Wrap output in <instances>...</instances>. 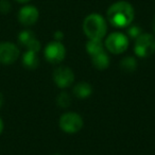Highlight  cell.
I'll return each mask as SVG.
<instances>
[{"label":"cell","instance_id":"1","mask_svg":"<svg viewBox=\"0 0 155 155\" xmlns=\"http://www.w3.org/2000/svg\"><path fill=\"white\" fill-rule=\"evenodd\" d=\"M135 17V11L131 3L127 1H117L113 3L106 12L108 22L115 28H127Z\"/></svg>","mask_w":155,"mask_h":155},{"label":"cell","instance_id":"2","mask_svg":"<svg viewBox=\"0 0 155 155\" xmlns=\"http://www.w3.org/2000/svg\"><path fill=\"white\" fill-rule=\"evenodd\" d=\"M83 31L89 39L102 41L107 31V26L104 17L98 13H91L87 15L83 21Z\"/></svg>","mask_w":155,"mask_h":155},{"label":"cell","instance_id":"3","mask_svg":"<svg viewBox=\"0 0 155 155\" xmlns=\"http://www.w3.org/2000/svg\"><path fill=\"white\" fill-rule=\"evenodd\" d=\"M134 52L139 58H148L155 52V36L150 33H142L135 39Z\"/></svg>","mask_w":155,"mask_h":155},{"label":"cell","instance_id":"4","mask_svg":"<svg viewBox=\"0 0 155 155\" xmlns=\"http://www.w3.org/2000/svg\"><path fill=\"white\" fill-rule=\"evenodd\" d=\"M105 48L113 54H121L129 48V37L121 32L110 33L105 39Z\"/></svg>","mask_w":155,"mask_h":155},{"label":"cell","instance_id":"5","mask_svg":"<svg viewBox=\"0 0 155 155\" xmlns=\"http://www.w3.org/2000/svg\"><path fill=\"white\" fill-rule=\"evenodd\" d=\"M60 127L62 131L68 134L78 133L83 127V119L79 114L74 112L65 113L60 118Z\"/></svg>","mask_w":155,"mask_h":155},{"label":"cell","instance_id":"6","mask_svg":"<svg viewBox=\"0 0 155 155\" xmlns=\"http://www.w3.org/2000/svg\"><path fill=\"white\" fill-rule=\"evenodd\" d=\"M45 58L51 64H58L65 58L66 49L61 41H53L46 46L44 50Z\"/></svg>","mask_w":155,"mask_h":155},{"label":"cell","instance_id":"7","mask_svg":"<svg viewBox=\"0 0 155 155\" xmlns=\"http://www.w3.org/2000/svg\"><path fill=\"white\" fill-rule=\"evenodd\" d=\"M19 49L13 43L2 41L0 43V64L12 65L19 58Z\"/></svg>","mask_w":155,"mask_h":155},{"label":"cell","instance_id":"8","mask_svg":"<svg viewBox=\"0 0 155 155\" xmlns=\"http://www.w3.org/2000/svg\"><path fill=\"white\" fill-rule=\"evenodd\" d=\"M53 81L60 88H67L74 81V73L69 67H58L53 72Z\"/></svg>","mask_w":155,"mask_h":155},{"label":"cell","instance_id":"9","mask_svg":"<svg viewBox=\"0 0 155 155\" xmlns=\"http://www.w3.org/2000/svg\"><path fill=\"white\" fill-rule=\"evenodd\" d=\"M18 21L25 27L33 26L38 20L39 12L34 5H25L18 12Z\"/></svg>","mask_w":155,"mask_h":155},{"label":"cell","instance_id":"10","mask_svg":"<svg viewBox=\"0 0 155 155\" xmlns=\"http://www.w3.org/2000/svg\"><path fill=\"white\" fill-rule=\"evenodd\" d=\"M91 94H93V87L86 82L78 83L73 87V95L79 99H86V98L91 97Z\"/></svg>","mask_w":155,"mask_h":155},{"label":"cell","instance_id":"11","mask_svg":"<svg viewBox=\"0 0 155 155\" xmlns=\"http://www.w3.org/2000/svg\"><path fill=\"white\" fill-rule=\"evenodd\" d=\"M22 64L28 69H35L39 64V58L37 52L27 50L22 55Z\"/></svg>","mask_w":155,"mask_h":155},{"label":"cell","instance_id":"12","mask_svg":"<svg viewBox=\"0 0 155 155\" xmlns=\"http://www.w3.org/2000/svg\"><path fill=\"white\" fill-rule=\"evenodd\" d=\"M91 61H93L94 66L99 70H103L110 66V56L105 51L91 56Z\"/></svg>","mask_w":155,"mask_h":155},{"label":"cell","instance_id":"13","mask_svg":"<svg viewBox=\"0 0 155 155\" xmlns=\"http://www.w3.org/2000/svg\"><path fill=\"white\" fill-rule=\"evenodd\" d=\"M86 51L91 56L99 54L104 51V45L100 39H89L86 43Z\"/></svg>","mask_w":155,"mask_h":155},{"label":"cell","instance_id":"14","mask_svg":"<svg viewBox=\"0 0 155 155\" xmlns=\"http://www.w3.org/2000/svg\"><path fill=\"white\" fill-rule=\"evenodd\" d=\"M120 68L124 72H133L137 68V61L133 56H125L120 62Z\"/></svg>","mask_w":155,"mask_h":155},{"label":"cell","instance_id":"15","mask_svg":"<svg viewBox=\"0 0 155 155\" xmlns=\"http://www.w3.org/2000/svg\"><path fill=\"white\" fill-rule=\"evenodd\" d=\"M36 38L34 35V33L31 30H24L18 34V41L21 46L24 47H28L34 39Z\"/></svg>","mask_w":155,"mask_h":155},{"label":"cell","instance_id":"16","mask_svg":"<svg viewBox=\"0 0 155 155\" xmlns=\"http://www.w3.org/2000/svg\"><path fill=\"white\" fill-rule=\"evenodd\" d=\"M56 103H58V105L60 106V107H63V108L68 107V106L71 104L70 96H69L67 93H65V91H63V93H61L60 95L58 96Z\"/></svg>","mask_w":155,"mask_h":155},{"label":"cell","instance_id":"17","mask_svg":"<svg viewBox=\"0 0 155 155\" xmlns=\"http://www.w3.org/2000/svg\"><path fill=\"white\" fill-rule=\"evenodd\" d=\"M142 34V30L138 26H129L127 27V35L133 39H136L139 35Z\"/></svg>","mask_w":155,"mask_h":155},{"label":"cell","instance_id":"18","mask_svg":"<svg viewBox=\"0 0 155 155\" xmlns=\"http://www.w3.org/2000/svg\"><path fill=\"white\" fill-rule=\"evenodd\" d=\"M12 5L9 0H0V13L7 14L11 11Z\"/></svg>","mask_w":155,"mask_h":155},{"label":"cell","instance_id":"19","mask_svg":"<svg viewBox=\"0 0 155 155\" xmlns=\"http://www.w3.org/2000/svg\"><path fill=\"white\" fill-rule=\"evenodd\" d=\"M53 36H54V38H55V41H61L64 38V33H63L62 31H56V32H54Z\"/></svg>","mask_w":155,"mask_h":155},{"label":"cell","instance_id":"20","mask_svg":"<svg viewBox=\"0 0 155 155\" xmlns=\"http://www.w3.org/2000/svg\"><path fill=\"white\" fill-rule=\"evenodd\" d=\"M3 102H5V98H3V95H2V94L0 93V108L2 107Z\"/></svg>","mask_w":155,"mask_h":155},{"label":"cell","instance_id":"21","mask_svg":"<svg viewBox=\"0 0 155 155\" xmlns=\"http://www.w3.org/2000/svg\"><path fill=\"white\" fill-rule=\"evenodd\" d=\"M2 131H3V121L2 119L0 118V134L2 133Z\"/></svg>","mask_w":155,"mask_h":155},{"label":"cell","instance_id":"22","mask_svg":"<svg viewBox=\"0 0 155 155\" xmlns=\"http://www.w3.org/2000/svg\"><path fill=\"white\" fill-rule=\"evenodd\" d=\"M16 1L19 3H28L29 1H31V0H16Z\"/></svg>","mask_w":155,"mask_h":155},{"label":"cell","instance_id":"23","mask_svg":"<svg viewBox=\"0 0 155 155\" xmlns=\"http://www.w3.org/2000/svg\"><path fill=\"white\" fill-rule=\"evenodd\" d=\"M152 27H153V31H154V34H155V16H154V18H153Z\"/></svg>","mask_w":155,"mask_h":155},{"label":"cell","instance_id":"24","mask_svg":"<svg viewBox=\"0 0 155 155\" xmlns=\"http://www.w3.org/2000/svg\"><path fill=\"white\" fill-rule=\"evenodd\" d=\"M54 155H60V154H54Z\"/></svg>","mask_w":155,"mask_h":155}]
</instances>
